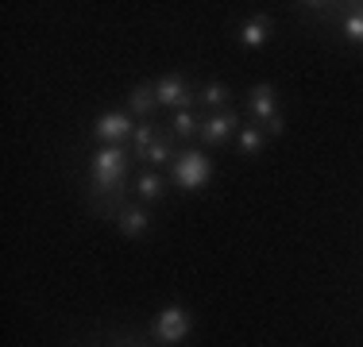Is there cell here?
I'll return each mask as SVG.
<instances>
[{"label": "cell", "instance_id": "6da1fadb", "mask_svg": "<svg viewBox=\"0 0 363 347\" xmlns=\"http://www.w3.org/2000/svg\"><path fill=\"white\" fill-rule=\"evenodd\" d=\"M128 178V151L124 147H105L93 159V189L97 197H120V186Z\"/></svg>", "mask_w": 363, "mask_h": 347}, {"label": "cell", "instance_id": "7a4b0ae2", "mask_svg": "<svg viewBox=\"0 0 363 347\" xmlns=\"http://www.w3.org/2000/svg\"><path fill=\"white\" fill-rule=\"evenodd\" d=\"M209 178H213V162L205 159L201 151H186V154L174 159V186L197 189V186H205Z\"/></svg>", "mask_w": 363, "mask_h": 347}, {"label": "cell", "instance_id": "3957f363", "mask_svg": "<svg viewBox=\"0 0 363 347\" xmlns=\"http://www.w3.org/2000/svg\"><path fill=\"white\" fill-rule=\"evenodd\" d=\"M189 328H194V320H189L186 309H167L155 320V336H159L162 343H182L189 336Z\"/></svg>", "mask_w": 363, "mask_h": 347}, {"label": "cell", "instance_id": "277c9868", "mask_svg": "<svg viewBox=\"0 0 363 347\" xmlns=\"http://www.w3.org/2000/svg\"><path fill=\"white\" fill-rule=\"evenodd\" d=\"M155 97H159V104H167V108H174V112H182V108H189V104H194L189 85L182 81V77H174V74H167V77H159V81H155Z\"/></svg>", "mask_w": 363, "mask_h": 347}, {"label": "cell", "instance_id": "5b68a950", "mask_svg": "<svg viewBox=\"0 0 363 347\" xmlns=\"http://www.w3.org/2000/svg\"><path fill=\"white\" fill-rule=\"evenodd\" d=\"M101 139H105L108 147H120L128 135H135V127H132V120L124 116V112H105V116L97 120V127H93Z\"/></svg>", "mask_w": 363, "mask_h": 347}, {"label": "cell", "instance_id": "8992f818", "mask_svg": "<svg viewBox=\"0 0 363 347\" xmlns=\"http://www.w3.org/2000/svg\"><path fill=\"white\" fill-rule=\"evenodd\" d=\"M236 127H240L236 112H228V108H224V112H217V116H209V120L201 124V139H205V143H213V147H217V143H224V139H228L232 132H236Z\"/></svg>", "mask_w": 363, "mask_h": 347}, {"label": "cell", "instance_id": "52a82bcc", "mask_svg": "<svg viewBox=\"0 0 363 347\" xmlns=\"http://www.w3.org/2000/svg\"><path fill=\"white\" fill-rule=\"evenodd\" d=\"M247 104H252V112L263 120V124H271V120L279 116V101H274V89H271V85H255V89H252V101H247Z\"/></svg>", "mask_w": 363, "mask_h": 347}, {"label": "cell", "instance_id": "ba28073f", "mask_svg": "<svg viewBox=\"0 0 363 347\" xmlns=\"http://www.w3.org/2000/svg\"><path fill=\"white\" fill-rule=\"evenodd\" d=\"M267 39H271V20H267V16H255V20H247L244 28H240V47H247V50L263 47Z\"/></svg>", "mask_w": 363, "mask_h": 347}, {"label": "cell", "instance_id": "9c48e42d", "mask_svg": "<svg viewBox=\"0 0 363 347\" xmlns=\"http://www.w3.org/2000/svg\"><path fill=\"white\" fill-rule=\"evenodd\" d=\"M120 232L124 236H143L147 228H151V216H147V208H124V212L116 216Z\"/></svg>", "mask_w": 363, "mask_h": 347}, {"label": "cell", "instance_id": "30bf717a", "mask_svg": "<svg viewBox=\"0 0 363 347\" xmlns=\"http://www.w3.org/2000/svg\"><path fill=\"white\" fill-rule=\"evenodd\" d=\"M128 104H132V112H135V116H147V120H151V112L159 108V97H155V85H135V89H132V101H128Z\"/></svg>", "mask_w": 363, "mask_h": 347}, {"label": "cell", "instance_id": "8fae6325", "mask_svg": "<svg viewBox=\"0 0 363 347\" xmlns=\"http://www.w3.org/2000/svg\"><path fill=\"white\" fill-rule=\"evenodd\" d=\"M170 132H174L178 139H189V135L201 132V124H197V116L189 108H182V112H174V120H170Z\"/></svg>", "mask_w": 363, "mask_h": 347}, {"label": "cell", "instance_id": "7c38bea8", "mask_svg": "<svg viewBox=\"0 0 363 347\" xmlns=\"http://www.w3.org/2000/svg\"><path fill=\"white\" fill-rule=\"evenodd\" d=\"M197 101H201V104H209V108H220V112H224V104H228V85L209 81L201 93H197Z\"/></svg>", "mask_w": 363, "mask_h": 347}, {"label": "cell", "instance_id": "4fadbf2b", "mask_svg": "<svg viewBox=\"0 0 363 347\" xmlns=\"http://www.w3.org/2000/svg\"><path fill=\"white\" fill-rule=\"evenodd\" d=\"M259 147H263V127H259V124H244V127H240V151L255 154Z\"/></svg>", "mask_w": 363, "mask_h": 347}, {"label": "cell", "instance_id": "5bb4252c", "mask_svg": "<svg viewBox=\"0 0 363 347\" xmlns=\"http://www.w3.org/2000/svg\"><path fill=\"white\" fill-rule=\"evenodd\" d=\"M135 193H140L143 201H159V197H162V178H159V174H143L140 186H135Z\"/></svg>", "mask_w": 363, "mask_h": 347}, {"label": "cell", "instance_id": "9a60e30c", "mask_svg": "<svg viewBox=\"0 0 363 347\" xmlns=\"http://www.w3.org/2000/svg\"><path fill=\"white\" fill-rule=\"evenodd\" d=\"M147 162H167L170 159V135H155V143L143 151Z\"/></svg>", "mask_w": 363, "mask_h": 347}, {"label": "cell", "instance_id": "2e32d148", "mask_svg": "<svg viewBox=\"0 0 363 347\" xmlns=\"http://www.w3.org/2000/svg\"><path fill=\"white\" fill-rule=\"evenodd\" d=\"M155 135H159V127H155L151 120H143V124L135 127V154H140V159H143V151H147V147L155 143Z\"/></svg>", "mask_w": 363, "mask_h": 347}, {"label": "cell", "instance_id": "e0dca14e", "mask_svg": "<svg viewBox=\"0 0 363 347\" xmlns=\"http://www.w3.org/2000/svg\"><path fill=\"white\" fill-rule=\"evenodd\" d=\"M344 35H348L352 42H363V4H359V12H352L348 20H344Z\"/></svg>", "mask_w": 363, "mask_h": 347}]
</instances>
